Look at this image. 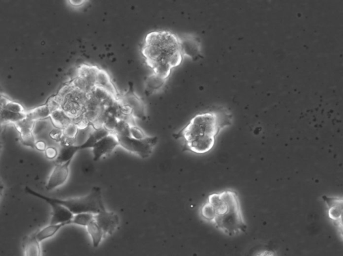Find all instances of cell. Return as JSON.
Listing matches in <instances>:
<instances>
[{
	"label": "cell",
	"instance_id": "cell-14",
	"mask_svg": "<svg viewBox=\"0 0 343 256\" xmlns=\"http://www.w3.org/2000/svg\"><path fill=\"white\" fill-rule=\"evenodd\" d=\"M167 79H164L161 76L153 73L146 78L144 82L145 94L147 96L159 92L163 88Z\"/></svg>",
	"mask_w": 343,
	"mask_h": 256
},
{
	"label": "cell",
	"instance_id": "cell-3",
	"mask_svg": "<svg viewBox=\"0 0 343 256\" xmlns=\"http://www.w3.org/2000/svg\"><path fill=\"white\" fill-rule=\"evenodd\" d=\"M207 202L213 209L211 223L223 234L234 237L247 231L239 194L235 190L227 189L210 194Z\"/></svg>",
	"mask_w": 343,
	"mask_h": 256
},
{
	"label": "cell",
	"instance_id": "cell-5",
	"mask_svg": "<svg viewBox=\"0 0 343 256\" xmlns=\"http://www.w3.org/2000/svg\"><path fill=\"white\" fill-rule=\"evenodd\" d=\"M119 147L142 159H146L152 154L153 149L159 141L157 136L147 137L142 139H134L131 136L116 135Z\"/></svg>",
	"mask_w": 343,
	"mask_h": 256
},
{
	"label": "cell",
	"instance_id": "cell-28",
	"mask_svg": "<svg viewBox=\"0 0 343 256\" xmlns=\"http://www.w3.org/2000/svg\"><path fill=\"white\" fill-rule=\"evenodd\" d=\"M46 157L49 160H56L58 154V150L54 147H48L45 150Z\"/></svg>",
	"mask_w": 343,
	"mask_h": 256
},
{
	"label": "cell",
	"instance_id": "cell-19",
	"mask_svg": "<svg viewBox=\"0 0 343 256\" xmlns=\"http://www.w3.org/2000/svg\"><path fill=\"white\" fill-rule=\"evenodd\" d=\"M86 229H87L88 234L89 235L90 238L91 239L92 246L98 247L102 243L103 238L105 237L104 232L101 229L98 223L95 221V220L90 222L89 225L86 227Z\"/></svg>",
	"mask_w": 343,
	"mask_h": 256
},
{
	"label": "cell",
	"instance_id": "cell-25",
	"mask_svg": "<svg viewBox=\"0 0 343 256\" xmlns=\"http://www.w3.org/2000/svg\"><path fill=\"white\" fill-rule=\"evenodd\" d=\"M130 136L137 139H142L148 137V135H147L146 133L143 131L142 129H141L140 127L136 126L135 123L130 124Z\"/></svg>",
	"mask_w": 343,
	"mask_h": 256
},
{
	"label": "cell",
	"instance_id": "cell-8",
	"mask_svg": "<svg viewBox=\"0 0 343 256\" xmlns=\"http://www.w3.org/2000/svg\"><path fill=\"white\" fill-rule=\"evenodd\" d=\"M179 39L180 52L183 57H188L193 61L203 58L201 41L199 37L186 34L179 37Z\"/></svg>",
	"mask_w": 343,
	"mask_h": 256
},
{
	"label": "cell",
	"instance_id": "cell-32",
	"mask_svg": "<svg viewBox=\"0 0 343 256\" xmlns=\"http://www.w3.org/2000/svg\"><path fill=\"white\" fill-rule=\"evenodd\" d=\"M3 190H4L3 186L0 185V198H1L2 193H3Z\"/></svg>",
	"mask_w": 343,
	"mask_h": 256
},
{
	"label": "cell",
	"instance_id": "cell-31",
	"mask_svg": "<svg viewBox=\"0 0 343 256\" xmlns=\"http://www.w3.org/2000/svg\"><path fill=\"white\" fill-rule=\"evenodd\" d=\"M69 2L71 4V6H75V7H79V6H83L87 1H85V0H71Z\"/></svg>",
	"mask_w": 343,
	"mask_h": 256
},
{
	"label": "cell",
	"instance_id": "cell-4",
	"mask_svg": "<svg viewBox=\"0 0 343 256\" xmlns=\"http://www.w3.org/2000/svg\"><path fill=\"white\" fill-rule=\"evenodd\" d=\"M54 202L66 207L73 214L88 213L96 215L105 210L103 201L102 189L99 187H93L89 194L80 197L60 200L52 198Z\"/></svg>",
	"mask_w": 343,
	"mask_h": 256
},
{
	"label": "cell",
	"instance_id": "cell-27",
	"mask_svg": "<svg viewBox=\"0 0 343 256\" xmlns=\"http://www.w3.org/2000/svg\"><path fill=\"white\" fill-rule=\"evenodd\" d=\"M21 143L23 145L26 146V147L33 148L35 149V144L37 141L35 135L31 133V134L20 135Z\"/></svg>",
	"mask_w": 343,
	"mask_h": 256
},
{
	"label": "cell",
	"instance_id": "cell-34",
	"mask_svg": "<svg viewBox=\"0 0 343 256\" xmlns=\"http://www.w3.org/2000/svg\"><path fill=\"white\" fill-rule=\"evenodd\" d=\"M0 149H1V143H0Z\"/></svg>",
	"mask_w": 343,
	"mask_h": 256
},
{
	"label": "cell",
	"instance_id": "cell-20",
	"mask_svg": "<svg viewBox=\"0 0 343 256\" xmlns=\"http://www.w3.org/2000/svg\"><path fill=\"white\" fill-rule=\"evenodd\" d=\"M51 113L52 110L50 109L48 104H46L26 112V117L30 118L34 122H36L39 121V120L48 119Z\"/></svg>",
	"mask_w": 343,
	"mask_h": 256
},
{
	"label": "cell",
	"instance_id": "cell-22",
	"mask_svg": "<svg viewBox=\"0 0 343 256\" xmlns=\"http://www.w3.org/2000/svg\"><path fill=\"white\" fill-rule=\"evenodd\" d=\"M26 112L23 113H14V112L8 111L2 109L0 112V122L2 123H12L16 124L21 120L26 118Z\"/></svg>",
	"mask_w": 343,
	"mask_h": 256
},
{
	"label": "cell",
	"instance_id": "cell-23",
	"mask_svg": "<svg viewBox=\"0 0 343 256\" xmlns=\"http://www.w3.org/2000/svg\"><path fill=\"white\" fill-rule=\"evenodd\" d=\"M94 214L92 213H83L76 214L73 216V219L69 221L70 225H77L81 227H87L88 225L94 220Z\"/></svg>",
	"mask_w": 343,
	"mask_h": 256
},
{
	"label": "cell",
	"instance_id": "cell-13",
	"mask_svg": "<svg viewBox=\"0 0 343 256\" xmlns=\"http://www.w3.org/2000/svg\"><path fill=\"white\" fill-rule=\"evenodd\" d=\"M96 86L106 91L113 98L119 100L120 97L119 93L117 92L114 84L111 81L109 74L104 70L100 69L99 70L98 75H97Z\"/></svg>",
	"mask_w": 343,
	"mask_h": 256
},
{
	"label": "cell",
	"instance_id": "cell-1",
	"mask_svg": "<svg viewBox=\"0 0 343 256\" xmlns=\"http://www.w3.org/2000/svg\"><path fill=\"white\" fill-rule=\"evenodd\" d=\"M233 122L232 112L226 107L217 105L197 114L173 137L182 140L183 151L205 154L213 149L220 133Z\"/></svg>",
	"mask_w": 343,
	"mask_h": 256
},
{
	"label": "cell",
	"instance_id": "cell-7",
	"mask_svg": "<svg viewBox=\"0 0 343 256\" xmlns=\"http://www.w3.org/2000/svg\"><path fill=\"white\" fill-rule=\"evenodd\" d=\"M25 192L27 194L44 201L50 205L52 208V217L50 224L68 223L69 225H70L69 221L73 219L74 214L71 213L66 207L54 202L52 198L46 196L45 194L39 193V192L35 191V190L30 189L29 187H25Z\"/></svg>",
	"mask_w": 343,
	"mask_h": 256
},
{
	"label": "cell",
	"instance_id": "cell-18",
	"mask_svg": "<svg viewBox=\"0 0 343 256\" xmlns=\"http://www.w3.org/2000/svg\"><path fill=\"white\" fill-rule=\"evenodd\" d=\"M50 118L54 126L61 130L73 122L72 118L67 115L60 107L52 111Z\"/></svg>",
	"mask_w": 343,
	"mask_h": 256
},
{
	"label": "cell",
	"instance_id": "cell-24",
	"mask_svg": "<svg viewBox=\"0 0 343 256\" xmlns=\"http://www.w3.org/2000/svg\"><path fill=\"white\" fill-rule=\"evenodd\" d=\"M35 122L30 118L26 117L15 124L18 132L20 135L31 134L33 133L34 124Z\"/></svg>",
	"mask_w": 343,
	"mask_h": 256
},
{
	"label": "cell",
	"instance_id": "cell-17",
	"mask_svg": "<svg viewBox=\"0 0 343 256\" xmlns=\"http://www.w3.org/2000/svg\"><path fill=\"white\" fill-rule=\"evenodd\" d=\"M66 225H69V223L49 224V225L46 226L41 230L38 231L34 234H35L37 240L41 243L55 236L60 229Z\"/></svg>",
	"mask_w": 343,
	"mask_h": 256
},
{
	"label": "cell",
	"instance_id": "cell-33",
	"mask_svg": "<svg viewBox=\"0 0 343 256\" xmlns=\"http://www.w3.org/2000/svg\"><path fill=\"white\" fill-rule=\"evenodd\" d=\"M2 124H3V123H2L1 122H0V133H1V132H2Z\"/></svg>",
	"mask_w": 343,
	"mask_h": 256
},
{
	"label": "cell",
	"instance_id": "cell-6",
	"mask_svg": "<svg viewBox=\"0 0 343 256\" xmlns=\"http://www.w3.org/2000/svg\"><path fill=\"white\" fill-rule=\"evenodd\" d=\"M119 101L134 119L145 120L148 118L146 105L135 92L132 82H130L129 89L119 97Z\"/></svg>",
	"mask_w": 343,
	"mask_h": 256
},
{
	"label": "cell",
	"instance_id": "cell-11",
	"mask_svg": "<svg viewBox=\"0 0 343 256\" xmlns=\"http://www.w3.org/2000/svg\"><path fill=\"white\" fill-rule=\"evenodd\" d=\"M117 147H119V143L116 135L111 133L107 136L97 141L92 146L91 148L92 155H93L92 160L95 162L98 161L104 156H108L112 153Z\"/></svg>",
	"mask_w": 343,
	"mask_h": 256
},
{
	"label": "cell",
	"instance_id": "cell-9",
	"mask_svg": "<svg viewBox=\"0 0 343 256\" xmlns=\"http://www.w3.org/2000/svg\"><path fill=\"white\" fill-rule=\"evenodd\" d=\"M323 200L327 207L328 217L342 236L343 200L341 197L323 196Z\"/></svg>",
	"mask_w": 343,
	"mask_h": 256
},
{
	"label": "cell",
	"instance_id": "cell-29",
	"mask_svg": "<svg viewBox=\"0 0 343 256\" xmlns=\"http://www.w3.org/2000/svg\"><path fill=\"white\" fill-rule=\"evenodd\" d=\"M47 148L45 141L44 140H37L35 144V149L39 150V151H45Z\"/></svg>",
	"mask_w": 343,
	"mask_h": 256
},
{
	"label": "cell",
	"instance_id": "cell-15",
	"mask_svg": "<svg viewBox=\"0 0 343 256\" xmlns=\"http://www.w3.org/2000/svg\"><path fill=\"white\" fill-rule=\"evenodd\" d=\"M41 243L35 238L34 234L25 237L22 241L24 256H42Z\"/></svg>",
	"mask_w": 343,
	"mask_h": 256
},
{
	"label": "cell",
	"instance_id": "cell-12",
	"mask_svg": "<svg viewBox=\"0 0 343 256\" xmlns=\"http://www.w3.org/2000/svg\"><path fill=\"white\" fill-rule=\"evenodd\" d=\"M95 221L103 230L105 236H111L118 229L119 225V217L117 213L113 211L105 210L94 216Z\"/></svg>",
	"mask_w": 343,
	"mask_h": 256
},
{
	"label": "cell",
	"instance_id": "cell-2",
	"mask_svg": "<svg viewBox=\"0 0 343 256\" xmlns=\"http://www.w3.org/2000/svg\"><path fill=\"white\" fill-rule=\"evenodd\" d=\"M142 54L153 73L168 79L172 69L182 63L179 37L169 31L151 32L145 38Z\"/></svg>",
	"mask_w": 343,
	"mask_h": 256
},
{
	"label": "cell",
	"instance_id": "cell-21",
	"mask_svg": "<svg viewBox=\"0 0 343 256\" xmlns=\"http://www.w3.org/2000/svg\"><path fill=\"white\" fill-rule=\"evenodd\" d=\"M0 106L3 109L14 112V113H23L26 112L20 103L10 100L7 97L1 94H0Z\"/></svg>",
	"mask_w": 343,
	"mask_h": 256
},
{
	"label": "cell",
	"instance_id": "cell-30",
	"mask_svg": "<svg viewBox=\"0 0 343 256\" xmlns=\"http://www.w3.org/2000/svg\"><path fill=\"white\" fill-rule=\"evenodd\" d=\"M255 256H276V254L272 251L263 250L259 251Z\"/></svg>",
	"mask_w": 343,
	"mask_h": 256
},
{
	"label": "cell",
	"instance_id": "cell-10",
	"mask_svg": "<svg viewBox=\"0 0 343 256\" xmlns=\"http://www.w3.org/2000/svg\"><path fill=\"white\" fill-rule=\"evenodd\" d=\"M71 162L72 161L63 163V164H56L46 182L45 185L46 190L50 191V190L57 189L67 183L69 175H70Z\"/></svg>",
	"mask_w": 343,
	"mask_h": 256
},
{
	"label": "cell",
	"instance_id": "cell-26",
	"mask_svg": "<svg viewBox=\"0 0 343 256\" xmlns=\"http://www.w3.org/2000/svg\"><path fill=\"white\" fill-rule=\"evenodd\" d=\"M78 128L79 127L75 123L71 122L63 129V136L68 139H73L77 134Z\"/></svg>",
	"mask_w": 343,
	"mask_h": 256
},
{
	"label": "cell",
	"instance_id": "cell-16",
	"mask_svg": "<svg viewBox=\"0 0 343 256\" xmlns=\"http://www.w3.org/2000/svg\"><path fill=\"white\" fill-rule=\"evenodd\" d=\"M81 147L74 145H61L58 150L57 158H56V164L72 161L76 154L81 150Z\"/></svg>",
	"mask_w": 343,
	"mask_h": 256
}]
</instances>
